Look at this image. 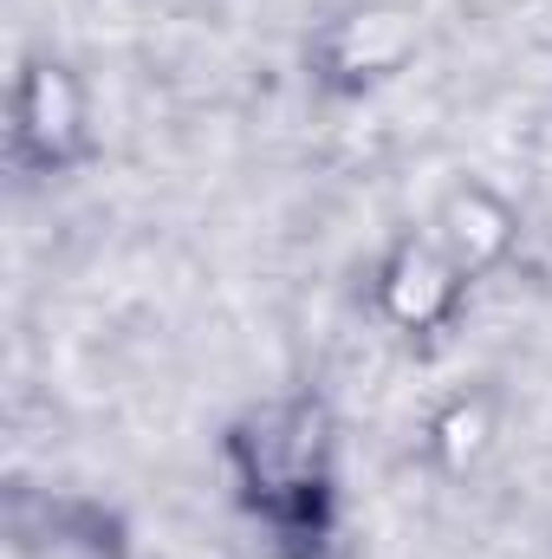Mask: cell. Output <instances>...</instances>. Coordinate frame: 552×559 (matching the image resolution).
<instances>
[{"label":"cell","instance_id":"obj_1","mask_svg":"<svg viewBox=\"0 0 552 559\" xmlns=\"http://www.w3.org/2000/svg\"><path fill=\"white\" fill-rule=\"evenodd\" d=\"M455 286H461V267L442 254V241H410L384 274V306L404 325H435L455 306Z\"/></svg>","mask_w":552,"mask_h":559},{"label":"cell","instance_id":"obj_2","mask_svg":"<svg viewBox=\"0 0 552 559\" xmlns=\"http://www.w3.org/2000/svg\"><path fill=\"white\" fill-rule=\"evenodd\" d=\"M442 254L461 267V274H481L488 261H501L507 254V241H514V222H507V209L494 202V195H481V189H461L448 209H442Z\"/></svg>","mask_w":552,"mask_h":559},{"label":"cell","instance_id":"obj_3","mask_svg":"<svg viewBox=\"0 0 552 559\" xmlns=\"http://www.w3.org/2000/svg\"><path fill=\"white\" fill-rule=\"evenodd\" d=\"M79 124H85V111H79L72 79L52 72V66H39L26 79V92H20V138L33 143L39 156H65L79 143Z\"/></svg>","mask_w":552,"mask_h":559},{"label":"cell","instance_id":"obj_4","mask_svg":"<svg viewBox=\"0 0 552 559\" xmlns=\"http://www.w3.org/2000/svg\"><path fill=\"white\" fill-rule=\"evenodd\" d=\"M404 20L397 13H351L338 26V46H345V72H384L397 52H404Z\"/></svg>","mask_w":552,"mask_h":559}]
</instances>
